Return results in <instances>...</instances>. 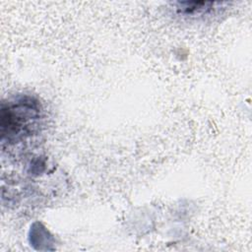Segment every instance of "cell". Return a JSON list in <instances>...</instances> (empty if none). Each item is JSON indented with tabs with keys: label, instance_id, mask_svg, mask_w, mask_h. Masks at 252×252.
Returning <instances> with one entry per match:
<instances>
[{
	"label": "cell",
	"instance_id": "cell-2",
	"mask_svg": "<svg viewBox=\"0 0 252 252\" xmlns=\"http://www.w3.org/2000/svg\"><path fill=\"white\" fill-rule=\"evenodd\" d=\"M178 10L185 15H194V14H200L202 12H205L207 10L212 9V5L214 3L212 2H179Z\"/></svg>",
	"mask_w": 252,
	"mask_h": 252
},
{
	"label": "cell",
	"instance_id": "cell-1",
	"mask_svg": "<svg viewBox=\"0 0 252 252\" xmlns=\"http://www.w3.org/2000/svg\"><path fill=\"white\" fill-rule=\"evenodd\" d=\"M1 110L2 137L7 134L9 139L23 131L28 134L30 123L40 117L37 102L28 97L19 99L16 103H9L7 106L3 104Z\"/></svg>",
	"mask_w": 252,
	"mask_h": 252
}]
</instances>
